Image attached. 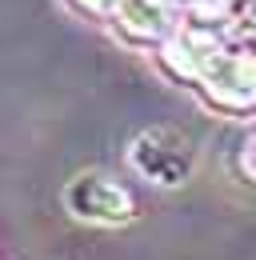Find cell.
Segmentation results:
<instances>
[{"label":"cell","mask_w":256,"mask_h":260,"mask_svg":"<svg viewBox=\"0 0 256 260\" xmlns=\"http://www.w3.org/2000/svg\"><path fill=\"white\" fill-rule=\"evenodd\" d=\"M132 164L140 176L156 180V184H184L192 176V164H196V148H192V136L176 128H152L144 132L136 144H132Z\"/></svg>","instance_id":"obj_1"},{"label":"cell","mask_w":256,"mask_h":260,"mask_svg":"<svg viewBox=\"0 0 256 260\" xmlns=\"http://www.w3.org/2000/svg\"><path fill=\"white\" fill-rule=\"evenodd\" d=\"M64 200H68L72 216H80V220H88V224H124V220H132V196H128L116 180L100 176V172L76 176V180L68 184Z\"/></svg>","instance_id":"obj_2"}]
</instances>
